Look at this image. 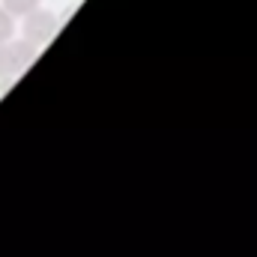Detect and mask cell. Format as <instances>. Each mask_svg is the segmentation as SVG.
<instances>
[{
	"instance_id": "6da1fadb",
	"label": "cell",
	"mask_w": 257,
	"mask_h": 257,
	"mask_svg": "<svg viewBox=\"0 0 257 257\" xmlns=\"http://www.w3.org/2000/svg\"><path fill=\"white\" fill-rule=\"evenodd\" d=\"M57 27H60V21H57V15L54 12H48V9H33V12H27L24 15V39H30V42H36V45H45L54 33H57Z\"/></svg>"
},
{
	"instance_id": "7a4b0ae2",
	"label": "cell",
	"mask_w": 257,
	"mask_h": 257,
	"mask_svg": "<svg viewBox=\"0 0 257 257\" xmlns=\"http://www.w3.org/2000/svg\"><path fill=\"white\" fill-rule=\"evenodd\" d=\"M12 54H15V66H18V72H24L27 66L36 60L39 45L30 42V39H18V42H12Z\"/></svg>"
},
{
	"instance_id": "3957f363",
	"label": "cell",
	"mask_w": 257,
	"mask_h": 257,
	"mask_svg": "<svg viewBox=\"0 0 257 257\" xmlns=\"http://www.w3.org/2000/svg\"><path fill=\"white\" fill-rule=\"evenodd\" d=\"M12 75H18L15 54H12V42H0V81L3 78H12Z\"/></svg>"
},
{
	"instance_id": "277c9868",
	"label": "cell",
	"mask_w": 257,
	"mask_h": 257,
	"mask_svg": "<svg viewBox=\"0 0 257 257\" xmlns=\"http://www.w3.org/2000/svg\"><path fill=\"white\" fill-rule=\"evenodd\" d=\"M15 36V15L0 6V42H12Z\"/></svg>"
},
{
	"instance_id": "5b68a950",
	"label": "cell",
	"mask_w": 257,
	"mask_h": 257,
	"mask_svg": "<svg viewBox=\"0 0 257 257\" xmlns=\"http://www.w3.org/2000/svg\"><path fill=\"white\" fill-rule=\"evenodd\" d=\"M3 9H9L12 15H27L33 9H39V0H3Z\"/></svg>"
}]
</instances>
